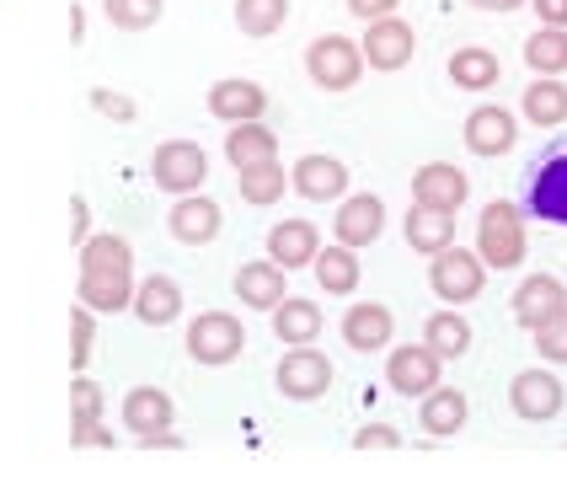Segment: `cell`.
I'll return each instance as SVG.
<instances>
[{
	"mask_svg": "<svg viewBox=\"0 0 567 482\" xmlns=\"http://www.w3.org/2000/svg\"><path fill=\"white\" fill-rule=\"evenodd\" d=\"M519 209L540 225H557L567 230V140H551L546 151L525 161V177H519Z\"/></svg>",
	"mask_w": 567,
	"mask_h": 482,
	"instance_id": "obj_1",
	"label": "cell"
},
{
	"mask_svg": "<svg viewBox=\"0 0 567 482\" xmlns=\"http://www.w3.org/2000/svg\"><path fill=\"white\" fill-rule=\"evenodd\" d=\"M476 257H482L487 268H498V274L525 263V209H519V204L493 198V204L476 215Z\"/></svg>",
	"mask_w": 567,
	"mask_h": 482,
	"instance_id": "obj_2",
	"label": "cell"
},
{
	"mask_svg": "<svg viewBox=\"0 0 567 482\" xmlns=\"http://www.w3.org/2000/svg\"><path fill=\"white\" fill-rule=\"evenodd\" d=\"M306 75H311L321 92H348V86H359V75H364V54H359V43L343 38V32H321L311 49H306Z\"/></svg>",
	"mask_w": 567,
	"mask_h": 482,
	"instance_id": "obj_3",
	"label": "cell"
},
{
	"mask_svg": "<svg viewBox=\"0 0 567 482\" xmlns=\"http://www.w3.org/2000/svg\"><path fill=\"white\" fill-rule=\"evenodd\" d=\"M188 359L193 365H230V359H241V349H247V327L230 317V311H198V317L188 321Z\"/></svg>",
	"mask_w": 567,
	"mask_h": 482,
	"instance_id": "obj_4",
	"label": "cell"
},
{
	"mask_svg": "<svg viewBox=\"0 0 567 482\" xmlns=\"http://www.w3.org/2000/svg\"><path fill=\"white\" fill-rule=\"evenodd\" d=\"M482 285H487V263L476 253H466V247H455V242H450L444 253H434V263H429V289H434L440 300H450V306L476 300Z\"/></svg>",
	"mask_w": 567,
	"mask_h": 482,
	"instance_id": "obj_5",
	"label": "cell"
},
{
	"mask_svg": "<svg viewBox=\"0 0 567 482\" xmlns=\"http://www.w3.org/2000/svg\"><path fill=\"white\" fill-rule=\"evenodd\" d=\"M204 177H209V156H204V145H193V140H166L156 145V156H151V183L161 193H198L204 188Z\"/></svg>",
	"mask_w": 567,
	"mask_h": 482,
	"instance_id": "obj_6",
	"label": "cell"
},
{
	"mask_svg": "<svg viewBox=\"0 0 567 482\" xmlns=\"http://www.w3.org/2000/svg\"><path fill=\"white\" fill-rule=\"evenodd\" d=\"M274 381H279V391L289 402H316V397H327V386H332V359L316 353L311 343H300V349H289L279 359Z\"/></svg>",
	"mask_w": 567,
	"mask_h": 482,
	"instance_id": "obj_7",
	"label": "cell"
},
{
	"mask_svg": "<svg viewBox=\"0 0 567 482\" xmlns=\"http://www.w3.org/2000/svg\"><path fill=\"white\" fill-rule=\"evenodd\" d=\"M359 54H364L370 70H385V75H391V70L412 64V54H417V32H412V22H402V17H380V22H370Z\"/></svg>",
	"mask_w": 567,
	"mask_h": 482,
	"instance_id": "obj_8",
	"label": "cell"
},
{
	"mask_svg": "<svg viewBox=\"0 0 567 482\" xmlns=\"http://www.w3.org/2000/svg\"><path fill=\"white\" fill-rule=\"evenodd\" d=\"M440 365L444 359L429 343H402V349H391V359H385V386L402 391V397H429L440 386Z\"/></svg>",
	"mask_w": 567,
	"mask_h": 482,
	"instance_id": "obj_9",
	"label": "cell"
},
{
	"mask_svg": "<svg viewBox=\"0 0 567 482\" xmlns=\"http://www.w3.org/2000/svg\"><path fill=\"white\" fill-rule=\"evenodd\" d=\"M508 402H514V413L525 418V423H551V418L563 413L567 391L551 370H519L508 381Z\"/></svg>",
	"mask_w": 567,
	"mask_h": 482,
	"instance_id": "obj_10",
	"label": "cell"
},
{
	"mask_svg": "<svg viewBox=\"0 0 567 482\" xmlns=\"http://www.w3.org/2000/svg\"><path fill=\"white\" fill-rule=\"evenodd\" d=\"M466 172L461 166H450V161H429V166H417L412 172V204H429V209H444V215H455L461 204H466Z\"/></svg>",
	"mask_w": 567,
	"mask_h": 482,
	"instance_id": "obj_11",
	"label": "cell"
},
{
	"mask_svg": "<svg viewBox=\"0 0 567 482\" xmlns=\"http://www.w3.org/2000/svg\"><path fill=\"white\" fill-rule=\"evenodd\" d=\"M514 140H519V124H514L508 107L482 102L466 113V151L472 156H504V151H514Z\"/></svg>",
	"mask_w": 567,
	"mask_h": 482,
	"instance_id": "obj_12",
	"label": "cell"
},
{
	"mask_svg": "<svg viewBox=\"0 0 567 482\" xmlns=\"http://www.w3.org/2000/svg\"><path fill=\"white\" fill-rule=\"evenodd\" d=\"M166 225H172V236L183 242V247H209L215 236H220V204L215 198H204V193H183L177 204H172V215H166Z\"/></svg>",
	"mask_w": 567,
	"mask_h": 482,
	"instance_id": "obj_13",
	"label": "cell"
},
{
	"mask_svg": "<svg viewBox=\"0 0 567 482\" xmlns=\"http://www.w3.org/2000/svg\"><path fill=\"white\" fill-rule=\"evenodd\" d=\"M391 332H396V317H391V306H380V300H353L343 311V343L353 353L385 349Z\"/></svg>",
	"mask_w": 567,
	"mask_h": 482,
	"instance_id": "obj_14",
	"label": "cell"
},
{
	"mask_svg": "<svg viewBox=\"0 0 567 482\" xmlns=\"http://www.w3.org/2000/svg\"><path fill=\"white\" fill-rule=\"evenodd\" d=\"M289 188L311 204H327V198H343L348 193V166L338 156H300L295 172H289Z\"/></svg>",
	"mask_w": 567,
	"mask_h": 482,
	"instance_id": "obj_15",
	"label": "cell"
},
{
	"mask_svg": "<svg viewBox=\"0 0 567 482\" xmlns=\"http://www.w3.org/2000/svg\"><path fill=\"white\" fill-rule=\"evenodd\" d=\"M128 311L145 321V327H172V321L183 317V285H177L172 274H151V279L134 285Z\"/></svg>",
	"mask_w": 567,
	"mask_h": 482,
	"instance_id": "obj_16",
	"label": "cell"
},
{
	"mask_svg": "<svg viewBox=\"0 0 567 482\" xmlns=\"http://www.w3.org/2000/svg\"><path fill=\"white\" fill-rule=\"evenodd\" d=\"M209 113L220 119V124H257L262 113H268V92L257 86V81H215L209 86Z\"/></svg>",
	"mask_w": 567,
	"mask_h": 482,
	"instance_id": "obj_17",
	"label": "cell"
},
{
	"mask_svg": "<svg viewBox=\"0 0 567 482\" xmlns=\"http://www.w3.org/2000/svg\"><path fill=\"white\" fill-rule=\"evenodd\" d=\"M332 230H338L343 247L359 253V247H370L380 230H385V204H380L375 193H353V198H343V209H338Z\"/></svg>",
	"mask_w": 567,
	"mask_h": 482,
	"instance_id": "obj_18",
	"label": "cell"
},
{
	"mask_svg": "<svg viewBox=\"0 0 567 482\" xmlns=\"http://www.w3.org/2000/svg\"><path fill=\"white\" fill-rule=\"evenodd\" d=\"M567 306V285L557 274H530L525 285L514 289V321L519 327H540V321L551 317V311H563Z\"/></svg>",
	"mask_w": 567,
	"mask_h": 482,
	"instance_id": "obj_19",
	"label": "cell"
},
{
	"mask_svg": "<svg viewBox=\"0 0 567 482\" xmlns=\"http://www.w3.org/2000/svg\"><path fill=\"white\" fill-rule=\"evenodd\" d=\"M284 295V268L274 263V257H257V263H241L236 268V300L241 306H252V311H274Z\"/></svg>",
	"mask_w": 567,
	"mask_h": 482,
	"instance_id": "obj_20",
	"label": "cell"
},
{
	"mask_svg": "<svg viewBox=\"0 0 567 482\" xmlns=\"http://www.w3.org/2000/svg\"><path fill=\"white\" fill-rule=\"evenodd\" d=\"M316 253H321V230H316L311 221H279L274 230H268V257L279 263L284 274L316 263Z\"/></svg>",
	"mask_w": 567,
	"mask_h": 482,
	"instance_id": "obj_21",
	"label": "cell"
},
{
	"mask_svg": "<svg viewBox=\"0 0 567 482\" xmlns=\"http://www.w3.org/2000/svg\"><path fill=\"white\" fill-rule=\"evenodd\" d=\"M466 413H472L466 391H455V386H434V391L423 397V408H417V429H429L434 440H450V434H461V429H466Z\"/></svg>",
	"mask_w": 567,
	"mask_h": 482,
	"instance_id": "obj_22",
	"label": "cell"
},
{
	"mask_svg": "<svg viewBox=\"0 0 567 482\" xmlns=\"http://www.w3.org/2000/svg\"><path fill=\"white\" fill-rule=\"evenodd\" d=\"M75 300L81 306H92V311H128V300H134V268H102V274H81V289H75Z\"/></svg>",
	"mask_w": 567,
	"mask_h": 482,
	"instance_id": "obj_23",
	"label": "cell"
},
{
	"mask_svg": "<svg viewBox=\"0 0 567 482\" xmlns=\"http://www.w3.org/2000/svg\"><path fill=\"white\" fill-rule=\"evenodd\" d=\"M225 161L241 172V166H262V161H279V134L257 124H230L225 129Z\"/></svg>",
	"mask_w": 567,
	"mask_h": 482,
	"instance_id": "obj_24",
	"label": "cell"
},
{
	"mask_svg": "<svg viewBox=\"0 0 567 482\" xmlns=\"http://www.w3.org/2000/svg\"><path fill=\"white\" fill-rule=\"evenodd\" d=\"M519 113L536 129H563L567 124V86L563 75H536L525 96H519Z\"/></svg>",
	"mask_w": 567,
	"mask_h": 482,
	"instance_id": "obj_25",
	"label": "cell"
},
{
	"mask_svg": "<svg viewBox=\"0 0 567 482\" xmlns=\"http://www.w3.org/2000/svg\"><path fill=\"white\" fill-rule=\"evenodd\" d=\"M172 418H177V402H172L161 386H134L124 397V429H134V434L172 429Z\"/></svg>",
	"mask_w": 567,
	"mask_h": 482,
	"instance_id": "obj_26",
	"label": "cell"
},
{
	"mask_svg": "<svg viewBox=\"0 0 567 482\" xmlns=\"http://www.w3.org/2000/svg\"><path fill=\"white\" fill-rule=\"evenodd\" d=\"M274 338L289 343V349L316 343V338H321V306H316V300H295V295H284L279 306H274Z\"/></svg>",
	"mask_w": 567,
	"mask_h": 482,
	"instance_id": "obj_27",
	"label": "cell"
},
{
	"mask_svg": "<svg viewBox=\"0 0 567 482\" xmlns=\"http://www.w3.org/2000/svg\"><path fill=\"white\" fill-rule=\"evenodd\" d=\"M498 75H504V64H498L493 49H482V43H466V49L450 54V81H455L461 92H487V86H498Z\"/></svg>",
	"mask_w": 567,
	"mask_h": 482,
	"instance_id": "obj_28",
	"label": "cell"
},
{
	"mask_svg": "<svg viewBox=\"0 0 567 482\" xmlns=\"http://www.w3.org/2000/svg\"><path fill=\"white\" fill-rule=\"evenodd\" d=\"M455 242V215H444V209H429V204H412L408 215V247L423 257L444 253Z\"/></svg>",
	"mask_w": 567,
	"mask_h": 482,
	"instance_id": "obj_29",
	"label": "cell"
},
{
	"mask_svg": "<svg viewBox=\"0 0 567 482\" xmlns=\"http://www.w3.org/2000/svg\"><path fill=\"white\" fill-rule=\"evenodd\" d=\"M316 285L327 289V295H353L359 289V257H353V247H343V242H332L327 253H316Z\"/></svg>",
	"mask_w": 567,
	"mask_h": 482,
	"instance_id": "obj_30",
	"label": "cell"
},
{
	"mask_svg": "<svg viewBox=\"0 0 567 482\" xmlns=\"http://www.w3.org/2000/svg\"><path fill=\"white\" fill-rule=\"evenodd\" d=\"M423 343L440 353V359H461V353L472 349V321L461 317L455 306H450V311H434V317L423 321Z\"/></svg>",
	"mask_w": 567,
	"mask_h": 482,
	"instance_id": "obj_31",
	"label": "cell"
},
{
	"mask_svg": "<svg viewBox=\"0 0 567 482\" xmlns=\"http://www.w3.org/2000/svg\"><path fill=\"white\" fill-rule=\"evenodd\" d=\"M284 188H289V172H284L279 161H262V166H241L236 172V193L257 204V209H268V204H279Z\"/></svg>",
	"mask_w": 567,
	"mask_h": 482,
	"instance_id": "obj_32",
	"label": "cell"
},
{
	"mask_svg": "<svg viewBox=\"0 0 567 482\" xmlns=\"http://www.w3.org/2000/svg\"><path fill=\"white\" fill-rule=\"evenodd\" d=\"M525 64L536 75H563L567 70V28H536L525 43Z\"/></svg>",
	"mask_w": 567,
	"mask_h": 482,
	"instance_id": "obj_33",
	"label": "cell"
},
{
	"mask_svg": "<svg viewBox=\"0 0 567 482\" xmlns=\"http://www.w3.org/2000/svg\"><path fill=\"white\" fill-rule=\"evenodd\" d=\"M102 268H134V247L124 236H113V230L81 242V274H102Z\"/></svg>",
	"mask_w": 567,
	"mask_h": 482,
	"instance_id": "obj_34",
	"label": "cell"
},
{
	"mask_svg": "<svg viewBox=\"0 0 567 482\" xmlns=\"http://www.w3.org/2000/svg\"><path fill=\"white\" fill-rule=\"evenodd\" d=\"M289 22V0H236V28L247 38H274Z\"/></svg>",
	"mask_w": 567,
	"mask_h": 482,
	"instance_id": "obj_35",
	"label": "cell"
},
{
	"mask_svg": "<svg viewBox=\"0 0 567 482\" xmlns=\"http://www.w3.org/2000/svg\"><path fill=\"white\" fill-rule=\"evenodd\" d=\"M166 0H102V17L113 22L118 32H145L161 22Z\"/></svg>",
	"mask_w": 567,
	"mask_h": 482,
	"instance_id": "obj_36",
	"label": "cell"
},
{
	"mask_svg": "<svg viewBox=\"0 0 567 482\" xmlns=\"http://www.w3.org/2000/svg\"><path fill=\"white\" fill-rule=\"evenodd\" d=\"M92 343H96V311L75 300V311H70V365H75V370H86Z\"/></svg>",
	"mask_w": 567,
	"mask_h": 482,
	"instance_id": "obj_37",
	"label": "cell"
},
{
	"mask_svg": "<svg viewBox=\"0 0 567 482\" xmlns=\"http://www.w3.org/2000/svg\"><path fill=\"white\" fill-rule=\"evenodd\" d=\"M530 338H536L540 359H551V365H567V306L563 311H551V317L530 327Z\"/></svg>",
	"mask_w": 567,
	"mask_h": 482,
	"instance_id": "obj_38",
	"label": "cell"
},
{
	"mask_svg": "<svg viewBox=\"0 0 567 482\" xmlns=\"http://www.w3.org/2000/svg\"><path fill=\"white\" fill-rule=\"evenodd\" d=\"M102 386L96 381H86V376H75V386H70V418L75 423H86V418H102Z\"/></svg>",
	"mask_w": 567,
	"mask_h": 482,
	"instance_id": "obj_39",
	"label": "cell"
},
{
	"mask_svg": "<svg viewBox=\"0 0 567 482\" xmlns=\"http://www.w3.org/2000/svg\"><path fill=\"white\" fill-rule=\"evenodd\" d=\"M92 107L102 113V119H113V124H134V96H124V92H107V86H92Z\"/></svg>",
	"mask_w": 567,
	"mask_h": 482,
	"instance_id": "obj_40",
	"label": "cell"
},
{
	"mask_svg": "<svg viewBox=\"0 0 567 482\" xmlns=\"http://www.w3.org/2000/svg\"><path fill=\"white\" fill-rule=\"evenodd\" d=\"M353 450H402V429H391V423H364V429L353 434Z\"/></svg>",
	"mask_w": 567,
	"mask_h": 482,
	"instance_id": "obj_41",
	"label": "cell"
},
{
	"mask_svg": "<svg viewBox=\"0 0 567 482\" xmlns=\"http://www.w3.org/2000/svg\"><path fill=\"white\" fill-rule=\"evenodd\" d=\"M70 445L75 450H113V429H102V418H86V423H75L70 429Z\"/></svg>",
	"mask_w": 567,
	"mask_h": 482,
	"instance_id": "obj_42",
	"label": "cell"
},
{
	"mask_svg": "<svg viewBox=\"0 0 567 482\" xmlns=\"http://www.w3.org/2000/svg\"><path fill=\"white\" fill-rule=\"evenodd\" d=\"M396 6H402V0H348V11H353L359 22H380V17H396Z\"/></svg>",
	"mask_w": 567,
	"mask_h": 482,
	"instance_id": "obj_43",
	"label": "cell"
},
{
	"mask_svg": "<svg viewBox=\"0 0 567 482\" xmlns=\"http://www.w3.org/2000/svg\"><path fill=\"white\" fill-rule=\"evenodd\" d=\"M540 17V28H567V0H530Z\"/></svg>",
	"mask_w": 567,
	"mask_h": 482,
	"instance_id": "obj_44",
	"label": "cell"
},
{
	"mask_svg": "<svg viewBox=\"0 0 567 482\" xmlns=\"http://www.w3.org/2000/svg\"><path fill=\"white\" fill-rule=\"evenodd\" d=\"M140 450H183V434H172V429H151V434H134Z\"/></svg>",
	"mask_w": 567,
	"mask_h": 482,
	"instance_id": "obj_45",
	"label": "cell"
},
{
	"mask_svg": "<svg viewBox=\"0 0 567 482\" xmlns=\"http://www.w3.org/2000/svg\"><path fill=\"white\" fill-rule=\"evenodd\" d=\"M86 221H92V215H86V198H75V204H70V242H75V247L86 242Z\"/></svg>",
	"mask_w": 567,
	"mask_h": 482,
	"instance_id": "obj_46",
	"label": "cell"
},
{
	"mask_svg": "<svg viewBox=\"0 0 567 482\" xmlns=\"http://www.w3.org/2000/svg\"><path fill=\"white\" fill-rule=\"evenodd\" d=\"M476 11H498V17H504V11H519V6H530V0H472Z\"/></svg>",
	"mask_w": 567,
	"mask_h": 482,
	"instance_id": "obj_47",
	"label": "cell"
},
{
	"mask_svg": "<svg viewBox=\"0 0 567 482\" xmlns=\"http://www.w3.org/2000/svg\"><path fill=\"white\" fill-rule=\"evenodd\" d=\"M86 38V17H81V6H70V43H81Z\"/></svg>",
	"mask_w": 567,
	"mask_h": 482,
	"instance_id": "obj_48",
	"label": "cell"
}]
</instances>
